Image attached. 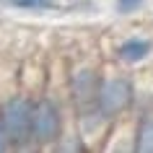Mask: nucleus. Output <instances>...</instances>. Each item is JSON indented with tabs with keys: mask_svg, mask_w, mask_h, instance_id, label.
I'll return each mask as SVG.
<instances>
[{
	"mask_svg": "<svg viewBox=\"0 0 153 153\" xmlns=\"http://www.w3.org/2000/svg\"><path fill=\"white\" fill-rule=\"evenodd\" d=\"M96 106L106 120L117 125L125 122L137 106V86L127 73H106L99 86Z\"/></svg>",
	"mask_w": 153,
	"mask_h": 153,
	"instance_id": "obj_1",
	"label": "nucleus"
},
{
	"mask_svg": "<svg viewBox=\"0 0 153 153\" xmlns=\"http://www.w3.org/2000/svg\"><path fill=\"white\" fill-rule=\"evenodd\" d=\"M0 130L13 148L34 145V94L16 91V94L0 99Z\"/></svg>",
	"mask_w": 153,
	"mask_h": 153,
	"instance_id": "obj_2",
	"label": "nucleus"
},
{
	"mask_svg": "<svg viewBox=\"0 0 153 153\" xmlns=\"http://www.w3.org/2000/svg\"><path fill=\"white\" fill-rule=\"evenodd\" d=\"M65 132H68V112H65L62 99H57L55 94H36L34 96V130H31L34 145L47 153Z\"/></svg>",
	"mask_w": 153,
	"mask_h": 153,
	"instance_id": "obj_3",
	"label": "nucleus"
},
{
	"mask_svg": "<svg viewBox=\"0 0 153 153\" xmlns=\"http://www.w3.org/2000/svg\"><path fill=\"white\" fill-rule=\"evenodd\" d=\"M101 78H104V73L91 62H78L70 68L68 81H65V96H68V104H70L73 114L96 106Z\"/></svg>",
	"mask_w": 153,
	"mask_h": 153,
	"instance_id": "obj_4",
	"label": "nucleus"
},
{
	"mask_svg": "<svg viewBox=\"0 0 153 153\" xmlns=\"http://www.w3.org/2000/svg\"><path fill=\"white\" fill-rule=\"evenodd\" d=\"M151 55H153V39L145 36V34H130V36H125V39L114 47L117 62L127 65V68L143 65Z\"/></svg>",
	"mask_w": 153,
	"mask_h": 153,
	"instance_id": "obj_5",
	"label": "nucleus"
},
{
	"mask_svg": "<svg viewBox=\"0 0 153 153\" xmlns=\"http://www.w3.org/2000/svg\"><path fill=\"white\" fill-rule=\"evenodd\" d=\"M132 143L135 153H153V106L140 109L132 120Z\"/></svg>",
	"mask_w": 153,
	"mask_h": 153,
	"instance_id": "obj_6",
	"label": "nucleus"
},
{
	"mask_svg": "<svg viewBox=\"0 0 153 153\" xmlns=\"http://www.w3.org/2000/svg\"><path fill=\"white\" fill-rule=\"evenodd\" d=\"M99 153H135V143H132V122H117L112 132L106 135L101 143Z\"/></svg>",
	"mask_w": 153,
	"mask_h": 153,
	"instance_id": "obj_7",
	"label": "nucleus"
},
{
	"mask_svg": "<svg viewBox=\"0 0 153 153\" xmlns=\"http://www.w3.org/2000/svg\"><path fill=\"white\" fill-rule=\"evenodd\" d=\"M0 5L31 13H49V10H73L78 0H0Z\"/></svg>",
	"mask_w": 153,
	"mask_h": 153,
	"instance_id": "obj_8",
	"label": "nucleus"
},
{
	"mask_svg": "<svg viewBox=\"0 0 153 153\" xmlns=\"http://www.w3.org/2000/svg\"><path fill=\"white\" fill-rule=\"evenodd\" d=\"M47 153H96V151H94V145H91L75 127H68V132H65Z\"/></svg>",
	"mask_w": 153,
	"mask_h": 153,
	"instance_id": "obj_9",
	"label": "nucleus"
},
{
	"mask_svg": "<svg viewBox=\"0 0 153 153\" xmlns=\"http://www.w3.org/2000/svg\"><path fill=\"white\" fill-rule=\"evenodd\" d=\"M143 5H145V0H114V8H117V13H122V16H132V13H137Z\"/></svg>",
	"mask_w": 153,
	"mask_h": 153,
	"instance_id": "obj_10",
	"label": "nucleus"
},
{
	"mask_svg": "<svg viewBox=\"0 0 153 153\" xmlns=\"http://www.w3.org/2000/svg\"><path fill=\"white\" fill-rule=\"evenodd\" d=\"M13 151H16V148L8 143V137L3 135V130H0V153H13Z\"/></svg>",
	"mask_w": 153,
	"mask_h": 153,
	"instance_id": "obj_11",
	"label": "nucleus"
},
{
	"mask_svg": "<svg viewBox=\"0 0 153 153\" xmlns=\"http://www.w3.org/2000/svg\"><path fill=\"white\" fill-rule=\"evenodd\" d=\"M13 153H44L42 148H36V145H26V148H16Z\"/></svg>",
	"mask_w": 153,
	"mask_h": 153,
	"instance_id": "obj_12",
	"label": "nucleus"
}]
</instances>
